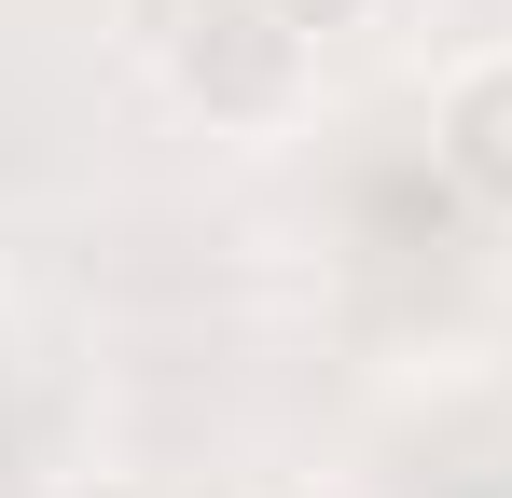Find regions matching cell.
Masks as SVG:
<instances>
[{
    "instance_id": "3",
    "label": "cell",
    "mask_w": 512,
    "mask_h": 498,
    "mask_svg": "<svg viewBox=\"0 0 512 498\" xmlns=\"http://www.w3.org/2000/svg\"><path fill=\"white\" fill-rule=\"evenodd\" d=\"M263 14H277L291 42H319V56H333V42H360V28H374L388 0H263Z\"/></svg>"
},
{
    "instance_id": "2",
    "label": "cell",
    "mask_w": 512,
    "mask_h": 498,
    "mask_svg": "<svg viewBox=\"0 0 512 498\" xmlns=\"http://www.w3.org/2000/svg\"><path fill=\"white\" fill-rule=\"evenodd\" d=\"M429 166L485 222H512V42H471L457 70L429 83Z\"/></svg>"
},
{
    "instance_id": "1",
    "label": "cell",
    "mask_w": 512,
    "mask_h": 498,
    "mask_svg": "<svg viewBox=\"0 0 512 498\" xmlns=\"http://www.w3.org/2000/svg\"><path fill=\"white\" fill-rule=\"evenodd\" d=\"M153 56H167V97L208 111L222 139H277V125L319 97V42H291L263 0H180Z\"/></svg>"
}]
</instances>
